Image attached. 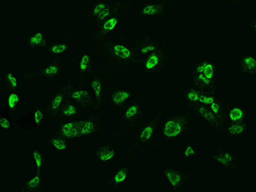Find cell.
<instances>
[{
	"label": "cell",
	"mask_w": 256,
	"mask_h": 192,
	"mask_svg": "<svg viewBox=\"0 0 256 192\" xmlns=\"http://www.w3.org/2000/svg\"><path fill=\"white\" fill-rule=\"evenodd\" d=\"M181 129V126L179 123L174 121L170 120L165 125L164 132L167 136H175L180 132Z\"/></svg>",
	"instance_id": "1"
},
{
	"label": "cell",
	"mask_w": 256,
	"mask_h": 192,
	"mask_svg": "<svg viewBox=\"0 0 256 192\" xmlns=\"http://www.w3.org/2000/svg\"><path fill=\"white\" fill-rule=\"evenodd\" d=\"M62 130L64 134L68 136H74L77 134V130L74 127L72 123H68L65 124L63 126Z\"/></svg>",
	"instance_id": "2"
},
{
	"label": "cell",
	"mask_w": 256,
	"mask_h": 192,
	"mask_svg": "<svg viewBox=\"0 0 256 192\" xmlns=\"http://www.w3.org/2000/svg\"><path fill=\"white\" fill-rule=\"evenodd\" d=\"M114 49L115 54L120 58H126L129 57L130 54L129 50L123 46L116 45L114 46Z\"/></svg>",
	"instance_id": "3"
},
{
	"label": "cell",
	"mask_w": 256,
	"mask_h": 192,
	"mask_svg": "<svg viewBox=\"0 0 256 192\" xmlns=\"http://www.w3.org/2000/svg\"><path fill=\"white\" fill-rule=\"evenodd\" d=\"M129 96L127 92H120L115 94L113 98L114 101L116 103H121L125 100Z\"/></svg>",
	"instance_id": "4"
},
{
	"label": "cell",
	"mask_w": 256,
	"mask_h": 192,
	"mask_svg": "<svg viewBox=\"0 0 256 192\" xmlns=\"http://www.w3.org/2000/svg\"><path fill=\"white\" fill-rule=\"evenodd\" d=\"M242 112L240 109L235 108L231 111L230 116L231 120L235 121L240 119L242 116Z\"/></svg>",
	"instance_id": "5"
},
{
	"label": "cell",
	"mask_w": 256,
	"mask_h": 192,
	"mask_svg": "<svg viewBox=\"0 0 256 192\" xmlns=\"http://www.w3.org/2000/svg\"><path fill=\"white\" fill-rule=\"evenodd\" d=\"M94 129L93 123L90 122L85 123L81 130V132L82 134H86L92 132Z\"/></svg>",
	"instance_id": "6"
},
{
	"label": "cell",
	"mask_w": 256,
	"mask_h": 192,
	"mask_svg": "<svg viewBox=\"0 0 256 192\" xmlns=\"http://www.w3.org/2000/svg\"><path fill=\"white\" fill-rule=\"evenodd\" d=\"M152 132V128L151 127H147L142 132L140 136L141 138L144 140L148 139L151 136Z\"/></svg>",
	"instance_id": "7"
},
{
	"label": "cell",
	"mask_w": 256,
	"mask_h": 192,
	"mask_svg": "<svg viewBox=\"0 0 256 192\" xmlns=\"http://www.w3.org/2000/svg\"><path fill=\"white\" fill-rule=\"evenodd\" d=\"M158 58L155 55H152L149 58L146 63V68L148 69L151 68L157 64Z\"/></svg>",
	"instance_id": "8"
},
{
	"label": "cell",
	"mask_w": 256,
	"mask_h": 192,
	"mask_svg": "<svg viewBox=\"0 0 256 192\" xmlns=\"http://www.w3.org/2000/svg\"><path fill=\"white\" fill-rule=\"evenodd\" d=\"M91 86L96 96L97 97H99L101 90V85L100 82L98 80H94L92 82Z\"/></svg>",
	"instance_id": "9"
},
{
	"label": "cell",
	"mask_w": 256,
	"mask_h": 192,
	"mask_svg": "<svg viewBox=\"0 0 256 192\" xmlns=\"http://www.w3.org/2000/svg\"><path fill=\"white\" fill-rule=\"evenodd\" d=\"M89 61L88 56L86 55L83 56L80 63V67L82 70H85L87 68Z\"/></svg>",
	"instance_id": "10"
},
{
	"label": "cell",
	"mask_w": 256,
	"mask_h": 192,
	"mask_svg": "<svg viewBox=\"0 0 256 192\" xmlns=\"http://www.w3.org/2000/svg\"><path fill=\"white\" fill-rule=\"evenodd\" d=\"M117 22L116 19L112 18L106 22L104 24V28L106 30H110L112 29L114 27Z\"/></svg>",
	"instance_id": "11"
},
{
	"label": "cell",
	"mask_w": 256,
	"mask_h": 192,
	"mask_svg": "<svg viewBox=\"0 0 256 192\" xmlns=\"http://www.w3.org/2000/svg\"><path fill=\"white\" fill-rule=\"evenodd\" d=\"M199 112L204 117L208 120H211L214 118L212 114L210 112L206 110L203 107L200 108Z\"/></svg>",
	"instance_id": "12"
},
{
	"label": "cell",
	"mask_w": 256,
	"mask_h": 192,
	"mask_svg": "<svg viewBox=\"0 0 256 192\" xmlns=\"http://www.w3.org/2000/svg\"><path fill=\"white\" fill-rule=\"evenodd\" d=\"M204 74L206 77L208 79L212 78L213 75V68L210 64L206 65L204 70Z\"/></svg>",
	"instance_id": "13"
},
{
	"label": "cell",
	"mask_w": 256,
	"mask_h": 192,
	"mask_svg": "<svg viewBox=\"0 0 256 192\" xmlns=\"http://www.w3.org/2000/svg\"><path fill=\"white\" fill-rule=\"evenodd\" d=\"M228 130L230 132L232 133L239 134L242 131L243 128L242 126L240 125L235 124L231 126L229 128Z\"/></svg>",
	"instance_id": "14"
},
{
	"label": "cell",
	"mask_w": 256,
	"mask_h": 192,
	"mask_svg": "<svg viewBox=\"0 0 256 192\" xmlns=\"http://www.w3.org/2000/svg\"><path fill=\"white\" fill-rule=\"evenodd\" d=\"M18 100V98L16 95L15 94H11L9 98L8 104L10 107L13 108L15 103Z\"/></svg>",
	"instance_id": "15"
},
{
	"label": "cell",
	"mask_w": 256,
	"mask_h": 192,
	"mask_svg": "<svg viewBox=\"0 0 256 192\" xmlns=\"http://www.w3.org/2000/svg\"><path fill=\"white\" fill-rule=\"evenodd\" d=\"M244 62L250 69L254 68L256 66V62L251 57L246 58Z\"/></svg>",
	"instance_id": "16"
},
{
	"label": "cell",
	"mask_w": 256,
	"mask_h": 192,
	"mask_svg": "<svg viewBox=\"0 0 256 192\" xmlns=\"http://www.w3.org/2000/svg\"><path fill=\"white\" fill-rule=\"evenodd\" d=\"M87 94V92L84 91L80 90L74 92L72 94L73 98L76 100L80 99L83 96H86Z\"/></svg>",
	"instance_id": "17"
},
{
	"label": "cell",
	"mask_w": 256,
	"mask_h": 192,
	"mask_svg": "<svg viewBox=\"0 0 256 192\" xmlns=\"http://www.w3.org/2000/svg\"><path fill=\"white\" fill-rule=\"evenodd\" d=\"M66 49V46L64 44H60L54 46L52 48L53 52L56 53H61Z\"/></svg>",
	"instance_id": "18"
},
{
	"label": "cell",
	"mask_w": 256,
	"mask_h": 192,
	"mask_svg": "<svg viewBox=\"0 0 256 192\" xmlns=\"http://www.w3.org/2000/svg\"><path fill=\"white\" fill-rule=\"evenodd\" d=\"M198 99L200 102L206 104H212L214 101L213 98L207 97L202 95Z\"/></svg>",
	"instance_id": "19"
},
{
	"label": "cell",
	"mask_w": 256,
	"mask_h": 192,
	"mask_svg": "<svg viewBox=\"0 0 256 192\" xmlns=\"http://www.w3.org/2000/svg\"><path fill=\"white\" fill-rule=\"evenodd\" d=\"M137 108L136 106H133L130 107L127 110L126 116L127 117H130L134 115L137 111Z\"/></svg>",
	"instance_id": "20"
},
{
	"label": "cell",
	"mask_w": 256,
	"mask_h": 192,
	"mask_svg": "<svg viewBox=\"0 0 256 192\" xmlns=\"http://www.w3.org/2000/svg\"><path fill=\"white\" fill-rule=\"evenodd\" d=\"M62 99V96L60 95L57 96L54 98L52 103V108L54 109H57L60 104Z\"/></svg>",
	"instance_id": "21"
},
{
	"label": "cell",
	"mask_w": 256,
	"mask_h": 192,
	"mask_svg": "<svg viewBox=\"0 0 256 192\" xmlns=\"http://www.w3.org/2000/svg\"><path fill=\"white\" fill-rule=\"evenodd\" d=\"M52 142L54 146L58 149H62L66 147V146L64 143L60 140H52Z\"/></svg>",
	"instance_id": "22"
},
{
	"label": "cell",
	"mask_w": 256,
	"mask_h": 192,
	"mask_svg": "<svg viewBox=\"0 0 256 192\" xmlns=\"http://www.w3.org/2000/svg\"><path fill=\"white\" fill-rule=\"evenodd\" d=\"M168 175L170 180L173 185L175 184L179 180V176L175 174L169 173Z\"/></svg>",
	"instance_id": "23"
},
{
	"label": "cell",
	"mask_w": 256,
	"mask_h": 192,
	"mask_svg": "<svg viewBox=\"0 0 256 192\" xmlns=\"http://www.w3.org/2000/svg\"><path fill=\"white\" fill-rule=\"evenodd\" d=\"M156 9L153 6H149L145 8L143 10V12L147 14H152L156 12Z\"/></svg>",
	"instance_id": "24"
},
{
	"label": "cell",
	"mask_w": 256,
	"mask_h": 192,
	"mask_svg": "<svg viewBox=\"0 0 256 192\" xmlns=\"http://www.w3.org/2000/svg\"><path fill=\"white\" fill-rule=\"evenodd\" d=\"M76 112V110L74 107L73 106H69L67 109L64 110V114L67 116H70L74 114Z\"/></svg>",
	"instance_id": "25"
},
{
	"label": "cell",
	"mask_w": 256,
	"mask_h": 192,
	"mask_svg": "<svg viewBox=\"0 0 256 192\" xmlns=\"http://www.w3.org/2000/svg\"><path fill=\"white\" fill-rule=\"evenodd\" d=\"M58 71V69L56 66H51L46 69L45 72L47 74H53L56 73Z\"/></svg>",
	"instance_id": "26"
},
{
	"label": "cell",
	"mask_w": 256,
	"mask_h": 192,
	"mask_svg": "<svg viewBox=\"0 0 256 192\" xmlns=\"http://www.w3.org/2000/svg\"><path fill=\"white\" fill-rule=\"evenodd\" d=\"M126 175L122 171L119 172L115 177V180L117 182H120L123 180L125 178Z\"/></svg>",
	"instance_id": "27"
},
{
	"label": "cell",
	"mask_w": 256,
	"mask_h": 192,
	"mask_svg": "<svg viewBox=\"0 0 256 192\" xmlns=\"http://www.w3.org/2000/svg\"><path fill=\"white\" fill-rule=\"evenodd\" d=\"M188 98L191 100L196 101L198 100L199 97L198 94L195 92H190L188 95Z\"/></svg>",
	"instance_id": "28"
},
{
	"label": "cell",
	"mask_w": 256,
	"mask_h": 192,
	"mask_svg": "<svg viewBox=\"0 0 256 192\" xmlns=\"http://www.w3.org/2000/svg\"><path fill=\"white\" fill-rule=\"evenodd\" d=\"M8 78L12 86L14 87H16L17 85V82L16 78L13 75L10 73L8 74Z\"/></svg>",
	"instance_id": "29"
},
{
	"label": "cell",
	"mask_w": 256,
	"mask_h": 192,
	"mask_svg": "<svg viewBox=\"0 0 256 192\" xmlns=\"http://www.w3.org/2000/svg\"><path fill=\"white\" fill-rule=\"evenodd\" d=\"M43 115L42 112L40 110H37L35 114V120L36 122L38 123L40 122L42 118Z\"/></svg>",
	"instance_id": "30"
},
{
	"label": "cell",
	"mask_w": 256,
	"mask_h": 192,
	"mask_svg": "<svg viewBox=\"0 0 256 192\" xmlns=\"http://www.w3.org/2000/svg\"><path fill=\"white\" fill-rule=\"evenodd\" d=\"M0 124L2 127L4 128H8L10 126V124L8 121L4 118H0Z\"/></svg>",
	"instance_id": "31"
},
{
	"label": "cell",
	"mask_w": 256,
	"mask_h": 192,
	"mask_svg": "<svg viewBox=\"0 0 256 192\" xmlns=\"http://www.w3.org/2000/svg\"><path fill=\"white\" fill-rule=\"evenodd\" d=\"M109 13L108 9L106 8L102 10L99 14L98 17L100 18L103 19L108 15Z\"/></svg>",
	"instance_id": "32"
},
{
	"label": "cell",
	"mask_w": 256,
	"mask_h": 192,
	"mask_svg": "<svg viewBox=\"0 0 256 192\" xmlns=\"http://www.w3.org/2000/svg\"><path fill=\"white\" fill-rule=\"evenodd\" d=\"M41 34L39 33L38 34L32 38L31 41L32 42L35 43H38L41 40Z\"/></svg>",
	"instance_id": "33"
},
{
	"label": "cell",
	"mask_w": 256,
	"mask_h": 192,
	"mask_svg": "<svg viewBox=\"0 0 256 192\" xmlns=\"http://www.w3.org/2000/svg\"><path fill=\"white\" fill-rule=\"evenodd\" d=\"M113 154L112 152H110L102 155L101 156V158L104 160H106L111 158Z\"/></svg>",
	"instance_id": "34"
},
{
	"label": "cell",
	"mask_w": 256,
	"mask_h": 192,
	"mask_svg": "<svg viewBox=\"0 0 256 192\" xmlns=\"http://www.w3.org/2000/svg\"><path fill=\"white\" fill-rule=\"evenodd\" d=\"M39 181V178L38 176H36L29 183V185L31 187L35 186L38 184Z\"/></svg>",
	"instance_id": "35"
},
{
	"label": "cell",
	"mask_w": 256,
	"mask_h": 192,
	"mask_svg": "<svg viewBox=\"0 0 256 192\" xmlns=\"http://www.w3.org/2000/svg\"><path fill=\"white\" fill-rule=\"evenodd\" d=\"M35 158L36 160L37 165L38 167L40 166L41 163V158L40 155L37 153L35 152L34 153Z\"/></svg>",
	"instance_id": "36"
},
{
	"label": "cell",
	"mask_w": 256,
	"mask_h": 192,
	"mask_svg": "<svg viewBox=\"0 0 256 192\" xmlns=\"http://www.w3.org/2000/svg\"><path fill=\"white\" fill-rule=\"evenodd\" d=\"M105 6L103 4H100L98 5L94 9V14H97L102 9L104 8Z\"/></svg>",
	"instance_id": "37"
},
{
	"label": "cell",
	"mask_w": 256,
	"mask_h": 192,
	"mask_svg": "<svg viewBox=\"0 0 256 192\" xmlns=\"http://www.w3.org/2000/svg\"><path fill=\"white\" fill-rule=\"evenodd\" d=\"M211 108L212 111L215 113H217L218 111L219 106L216 103H212L211 106Z\"/></svg>",
	"instance_id": "38"
},
{
	"label": "cell",
	"mask_w": 256,
	"mask_h": 192,
	"mask_svg": "<svg viewBox=\"0 0 256 192\" xmlns=\"http://www.w3.org/2000/svg\"><path fill=\"white\" fill-rule=\"evenodd\" d=\"M198 77L200 79L202 80L204 83L206 84H209L210 82V80H209L206 78L202 74H200Z\"/></svg>",
	"instance_id": "39"
},
{
	"label": "cell",
	"mask_w": 256,
	"mask_h": 192,
	"mask_svg": "<svg viewBox=\"0 0 256 192\" xmlns=\"http://www.w3.org/2000/svg\"><path fill=\"white\" fill-rule=\"evenodd\" d=\"M154 47L153 46H149L144 48L142 50V53H146L150 51L153 50Z\"/></svg>",
	"instance_id": "40"
},
{
	"label": "cell",
	"mask_w": 256,
	"mask_h": 192,
	"mask_svg": "<svg viewBox=\"0 0 256 192\" xmlns=\"http://www.w3.org/2000/svg\"><path fill=\"white\" fill-rule=\"evenodd\" d=\"M193 153H194V152L191 148L190 146H188L185 152V154L187 156L189 154H193Z\"/></svg>",
	"instance_id": "41"
},
{
	"label": "cell",
	"mask_w": 256,
	"mask_h": 192,
	"mask_svg": "<svg viewBox=\"0 0 256 192\" xmlns=\"http://www.w3.org/2000/svg\"><path fill=\"white\" fill-rule=\"evenodd\" d=\"M206 65V63L203 64L202 66L198 67L197 69V71L199 72H202L204 70V68Z\"/></svg>",
	"instance_id": "42"
}]
</instances>
